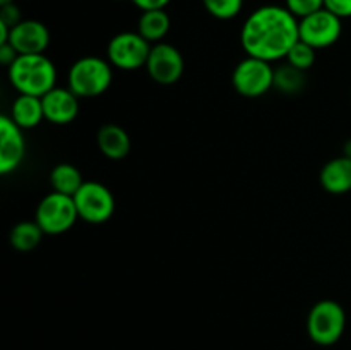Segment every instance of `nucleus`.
I'll return each mask as SVG.
<instances>
[{
    "label": "nucleus",
    "mask_w": 351,
    "mask_h": 350,
    "mask_svg": "<svg viewBox=\"0 0 351 350\" xmlns=\"http://www.w3.org/2000/svg\"><path fill=\"white\" fill-rule=\"evenodd\" d=\"M298 40V19L281 5L259 7L247 17L240 30L243 51L269 64L287 58Z\"/></svg>",
    "instance_id": "obj_1"
},
{
    "label": "nucleus",
    "mask_w": 351,
    "mask_h": 350,
    "mask_svg": "<svg viewBox=\"0 0 351 350\" xmlns=\"http://www.w3.org/2000/svg\"><path fill=\"white\" fill-rule=\"evenodd\" d=\"M10 84L19 95L45 96L57 82V69L53 62L43 54L19 55L10 67H7Z\"/></svg>",
    "instance_id": "obj_2"
},
{
    "label": "nucleus",
    "mask_w": 351,
    "mask_h": 350,
    "mask_svg": "<svg viewBox=\"0 0 351 350\" xmlns=\"http://www.w3.org/2000/svg\"><path fill=\"white\" fill-rule=\"evenodd\" d=\"M113 65L101 57H82L69 69V89L79 98H95L110 88L113 79Z\"/></svg>",
    "instance_id": "obj_3"
},
{
    "label": "nucleus",
    "mask_w": 351,
    "mask_h": 350,
    "mask_svg": "<svg viewBox=\"0 0 351 350\" xmlns=\"http://www.w3.org/2000/svg\"><path fill=\"white\" fill-rule=\"evenodd\" d=\"M346 328V312L339 302L324 299L314 304L307 318V333L317 345H335Z\"/></svg>",
    "instance_id": "obj_4"
},
{
    "label": "nucleus",
    "mask_w": 351,
    "mask_h": 350,
    "mask_svg": "<svg viewBox=\"0 0 351 350\" xmlns=\"http://www.w3.org/2000/svg\"><path fill=\"white\" fill-rule=\"evenodd\" d=\"M79 213L75 208L74 196L50 192L38 205L34 222L41 226L47 235H60L69 232L77 222Z\"/></svg>",
    "instance_id": "obj_5"
},
{
    "label": "nucleus",
    "mask_w": 351,
    "mask_h": 350,
    "mask_svg": "<svg viewBox=\"0 0 351 350\" xmlns=\"http://www.w3.org/2000/svg\"><path fill=\"white\" fill-rule=\"evenodd\" d=\"M232 84L240 96L259 98L274 88L273 64L247 55L233 69Z\"/></svg>",
    "instance_id": "obj_6"
},
{
    "label": "nucleus",
    "mask_w": 351,
    "mask_h": 350,
    "mask_svg": "<svg viewBox=\"0 0 351 350\" xmlns=\"http://www.w3.org/2000/svg\"><path fill=\"white\" fill-rule=\"evenodd\" d=\"M153 45L137 31H123L115 34L106 47V57L113 67L120 71H137L146 67Z\"/></svg>",
    "instance_id": "obj_7"
},
{
    "label": "nucleus",
    "mask_w": 351,
    "mask_h": 350,
    "mask_svg": "<svg viewBox=\"0 0 351 350\" xmlns=\"http://www.w3.org/2000/svg\"><path fill=\"white\" fill-rule=\"evenodd\" d=\"M74 202L79 218L93 225L108 222L115 211V198L112 191L95 180H88L81 185L74 194Z\"/></svg>",
    "instance_id": "obj_8"
},
{
    "label": "nucleus",
    "mask_w": 351,
    "mask_h": 350,
    "mask_svg": "<svg viewBox=\"0 0 351 350\" xmlns=\"http://www.w3.org/2000/svg\"><path fill=\"white\" fill-rule=\"evenodd\" d=\"M341 17L332 14L331 10L324 9L311 14L298 21V34L300 40L314 47L315 50L332 47L341 38L343 23Z\"/></svg>",
    "instance_id": "obj_9"
},
{
    "label": "nucleus",
    "mask_w": 351,
    "mask_h": 350,
    "mask_svg": "<svg viewBox=\"0 0 351 350\" xmlns=\"http://www.w3.org/2000/svg\"><path fill=\"white\" fill-rule=\"evenodd\" d=\"M185 62L177 47L170 43H156L151 47L146 71L154 82L161 86H171L180 81L184 74Z\"/></svg>",
    "instance_id": "obj_10"
},
{
    "label": "nucleus",
    "mask_w": 351,
    "mask_h": 350,
    "mask_svg": "<svg viewBox=\"0 0 351 350\" xmlns=\"http://www.w3.org/2000/svg\"><path fill=\"white\" fill-rule=\"evenodd\" d=\"M26 141L23 129L9 115L0 117V174L9 175L23 163Z\"/></svg>",
    "instance_id": "obj_11"
},
{
    "label": "nucleus",
    "mask_w": 351,
    "mask_h": 350,
    "mask_svg": "<svg viewBox=\"0 0 351 350\" xmlns=\"http://www.w3.org/2000/svg\"><path fill=\"white\" fill-rule=\"evenodd\" d=\"M9 43L19 55L43 54L50 45V31L41 21L23 19L10 30Z\"/></svg>",
    "instance_id": "obj_12"
},
{
    "label": "nucleus",
    "mask_w": 351,
    "mask_h": 350,
    "mask_svg": "<svg viewBox=\"0 0 351 350\" xmlns=\"http://www.w3.org/2000/svg\"><path fill=\"white\" fill-rule=\"evenodd\" d=\"M45 120L55 126H67L79 115V96L69 88H57L41 96Z\"/></svg>",
    "instance_id": "obj_13"
},
{
    "label": "nucleus",
    "mask_w": 351,
    "mask_h": 350,
    "mask_svg": "<svg viewBox=\"0 0 351 350\" xmlns=\"http://www.w3.org/2000/svg\"><path fill=\"white\" fill-rule=\"evenodd\" d=\"M322 189L329 194H346L351 191V158H332L322 167L319 175Z\"/></svg>",
    "instance_id": "obj_14"
},
{
    "label": "nucleus",
    "mask_w": 351,
    "mask_h": 350,
    "mask_svg": "<svg viewBox=\"0 0 351 350\" xmlns=\"http://www.w3.org/2000/svg\"><path fill=\"white\" fill-rule=\"evenodd\" d=\"M96 143H98L99 151L110 160L125 158L132 146L127 130L117 124H105L96 134Z\"/></svg>",
    "instance_id": "obj_15"
},
{
    "label": "nucleus",
    "mask_w": 351,
    "mask_h": 350,
    "mask_svg": "<svg viewBox=\"0 0 351 350\" xmlns=\"http://www.w3.org/2000/svg\"><path fill=\"white\" fill-rule=\"evenodd\" d=\"M9 117L21 129H33V127L40 126L41 120H45L41 98L40 96L19 95L14 100Z\"/></svg>",
    "instance_id": "obj_16"
},
{
    "label": "nucleus",
    "mask_w": 351,
    "mask_h": 350,
    "mask_svg": "<svg viewBox=\"0 0 351 350\" xmlns=\"http://www.w3.org/2000/svg\"><path fill=\"white\" fill-rule=\"evenodd\" d=\"M170 16L165 9L144 10L139 17V23H137V33L144 40L149 41L151 45H156L163 41V38L170 31Z\"/></svg>",
    "instance_id": "obj_17"
},
{
    "label": "nucleus",
    "mask_w": 351,
    "mask_h": 350,
    "mask_svg": "<svg viewBox=\"0 0 351 350\" xmlns=\"http://www.w3.org/2000/svg\"><path fill=\"white\" fill-rule=\"evenodd\" d=\"M43 235L45 232L36 222H21L10 230L9 242L19 253H29V250L36 249Z\"/></svg>",
    "instance_id": "obj_18"
},
{
    "label": "nucleus",
    "mask_w": 351,
    "mask_h": 350,
    "mask_svg": "<svg viewBox=\"0 0 351 350\" xmlns=\"http://www.w3.org/2000/svg\"><path fill=\"white\" fill-rule=\"evenodd\" d=\"M50 184L55 192L74 196L81 189V185L84 184V180H82V174L79 172V168H75L74 165L58 163L50 172Z\"/></svg>",
    "instance_id": "obj_19"
},
{
    "label": "nucleus",
    "mask_w": 351,
    "mask_h": 350,
    "mask_svg": "<svg viewBox=\"0 0 351 350\" xmlns=\"http://www.w3.org/2000/svg\"><path fill=\"white\" fill-rule=\"evenodd\" d=\"M305 86V72L298 71L287 62L274 69V88L285 95H297Z\"/></svg>",
    "instance_id": "obj_20"
},
{
    "label": "nucleus",
    "mask_w": 351,
    "mask_h": 350,
    "mask_svg": "<svg viewBox=\"0 0 351 350\" xmlns=\"http://www.w3.org/2000/svg\"><path fill=\"white\" fill-rule=\"evenodd\" d=\"M315 51L317 50H315L314 47L307 45L305 41L298 40L297 43L291 47V50L288 51L287 62L290 65H293L295 69H298V71L305 72L315 64V57H317V55H315Z\"/></svg>",
    "instance_id": "obj_21"
},
{
    "label": "nucleus",
    "mask_w": 351,
    "mask_h": 350,
    "mask_svg": "<svg viewBox=\"0 0 351 350\" xmlns=\"http://www.w3.org/2000/svg\"><path fill=\"white\" fill-rule=\"evenodd\" d=\"M204 9L219 21H230L242 12L243 0H202Z\"/></svg>",
    "instance_id": "obj_22"
},
{
    "label": "nucleus",
    "mask_w": 351,
    "mask_h": 350,
    "mask_svg": "<svg viewBox=\"0 0 351 350\" xmlns=\"http://www.w3.org/2000/svg\"><path fill=\"white\" fill-rule=\"evenodd\" d=\"M285 7L297 17L298 21L317 10L324 9V0H285Z\"/></svg>",
    "instance_id": "obj_23"
},
{
    "label": "nucleus",
    "mask_w": 351,
    "mask_h": 350,
    "mask_svg": "<svg viewBox=\"0 0 351 350\" xmlns=\"http://www.w3.org/2000/svg\"><path fill=\"white\" fill-rule=\"evenodd\" d=\"M0 21L5 23L7 26L14 27L16 24H19L21 21V10L16 3H9V5H2L0 7Z\"/></svg>",
    "instance_id": "obj_24"
},
{
    "label": "nucleus",
    "mask_w": 351,
    "mask_h": 350,
    "mask_svg": "<svg viewBox=\"0 0 351 350\" xmlns=\"http://www.w3.org/2000/svg\"><path fill=\"white\" fill-rule=\"evenodd\" d=\"M324 7L341 19L351 17V0H324Z\"/></svg>",
    "instance_id": "obj_25"
},
{
    "label": "nucleus",
    "mask_w": 351,
    "mask_h": 350,
    "mask_svg": "<svg viewBox=\"0 0 351 350\" xmlns=\"http://www.w3.org/2000/svg\"><path fill=\"white\" fill-rule=\"evenodd\" d=\"M19 57V54L16 51V48L10 43H2L0 45V64L10 67L14 64V60Z\"/></svg>",
    "instance_id": "obj_26"
},
{
    "label": "nucleus",
    "mask_w": 351,
    "mask_h": 350,
    "mask_svg": "<svg viewBox=\"0 0 351 350\" xmlns=\"http://www.w3.org/2000/svg\"><path fill=\"white\" fill-rule=\"evenodd\" d=\"M171 0H132L134 5L137 7V9H141L144 12V10H158V9H165V7L170 3Z\"/></svg>",
    "instance_id": "obj_27"
},
{
    "label": "nucleus",
    "mask_w": 351,
    "mask_h": 350,
    "mask_svg": "<svg viewBox=\"0 0 351 350\" xmlns=\"http://www.w3.org/2000/svg\"><path fill=\"white\" fill-rule=\"evenodd\" d=\"M343 154H345V156L351 158V139H348L345 143V148H343Z\"/></svg>",
    "instance_id": "obj_28"
},
{
    "label": "nucleus",
    "mask_w": 351,
    "mask_h": 350,
    "mask_svg": "<svg viewBox=\"0 0 351 350\" xmlns=\"http://www.w3.org/2000/svg\"><path fill=\"white\" fill-rule=\"evenodd\" d=\"M9 3H14V0H0V7L9 5Z\"/></svg>",
    "instance_id": "obj_29"
}]
</instances>
